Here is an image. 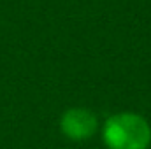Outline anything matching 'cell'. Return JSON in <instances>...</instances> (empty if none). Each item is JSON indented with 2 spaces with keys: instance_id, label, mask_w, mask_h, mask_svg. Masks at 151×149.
Listing matches in <instances>:
<instances>
[{
  "instance_id": "cell-2",
  "label": "cell",
  "mask_w": 151,
  "mask_h": 149,
  "mask_svg": "<svg viewBox=\"0 0 151 149\" xmlns=\"http://www.w3.org/2000/svg\"><path fill=\"white\" fill-rule=\"evenodd\" d=\"M60 128L63 135L72 140H86L95 135L99 123L93 112L81 109V107H74L63 112L60 119Z\"/></svg>"
},
{
  "instance_id": "cell-1",
  "label": "cell",
  "mask_w": 151,
  "mask_h": 149,
  "mask_svg": "<svg viewBox=\"0 0 151 149\" xmlns=\"http://www.w3.org/2000/svg\"><path fill=\"white\" fill-rule=\"evenodd\" d=\"M102 135L109 149H148L151 144L150 123L134 112L111 116L104 123Z\"/></svg>"
}]
</instances>
